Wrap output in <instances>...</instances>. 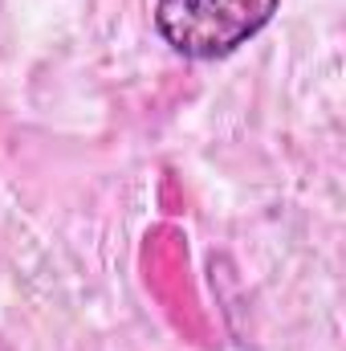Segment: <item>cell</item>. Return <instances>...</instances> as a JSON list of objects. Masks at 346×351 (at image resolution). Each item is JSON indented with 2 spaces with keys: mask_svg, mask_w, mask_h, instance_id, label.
Instances as JSON below:
<instances>
[{
  "mask_svg": "<svg viewBox=\"0 0 346 351\" xmlns=\"http://www.w3.org/2000/svg\"><path fill=\"white\" fill-rule=\"evenodd\" d=\"M281 0H155L151 21L163 45L187 62H220L249 45Z\"/></svg>",
  "mask_w": 346,
  "mask_h": 351,
  "instance_id": "6da1fadb",
  "label": "cell"
}]
</instances>
